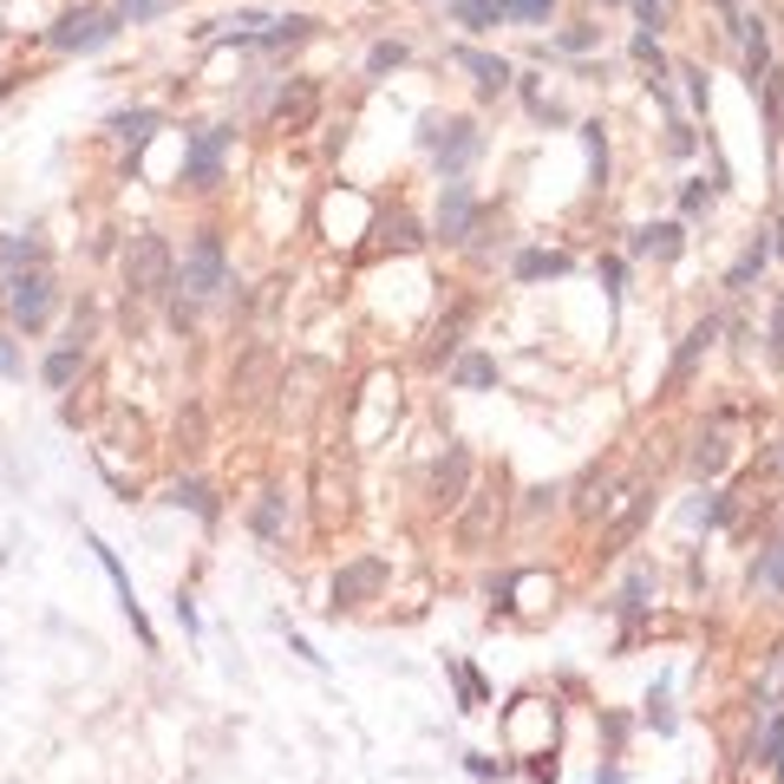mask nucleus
I'll list each match as a JSON object with an SVG mask.
<instances>
[{"mask_svg": "<svg viewBox=\"0 0 784 784\" xmlns=\"http://www.w3.org/2000/svg\"><path fill=\"white\" fill-rule=\"evenodd\" d=\"M222 281H229L222 242H216V236H196V242L183 249V262H177V288H183L190 301H209V294H222Z\"/></svg>", "mask_w": 784, "mask_h": 784, "instance_id": "nucleus-1", "label": "nucleus"}, {"mask_svg": "<svg viewBox=\"0 0 784 784\" xmlns=\"http://www.w3.org/2000/svg\"><path fill=\"white\" fill-rule=\"evenodd\" d=\"M118 33V13H105V7H72V13H59V26L46 33L59 52H92V46H105Z\"/></svg>", "mask_w": 784, "mask_h": 784, "instance_id": "nucleus-2", "label": "nucleus"}, {"mask_svg": "<svg viewBox=\"0 0 784 784\" xmlns=\"http://www.w3.org/2000/svg\"><path fill=\"white\" fill-rule=\"evenodd\" d=\"M222 150H229V131H222V124L190 131V150H183V183H190V190H209V183L222 177Z\"/></svg>", "mask_w": 784, "mask_h": 784, "instance_id": "nucleus-3", "label": "nucleus"}, {"mask_svg": "<svg viewBox=\"0 0 784 784\" xmlns=\"http://www.w3.org/2000/svg\"><path fill=\"white\" fill-rule=\"evenodd\" d=\"M7 314L20 321V327H46V314H52V281L33 268V275H7Z\"/></svg>", "mask_w": 784, "mask_h": 784, "instance_id": "nucleus-4", "label": "nucleus"}, {"mask_svg": "<svg viewBox=\"0 0 784 784\" xmlns=\"http://www.w3.org/2000/svg\"><path fill=\"white\" fill-rule=\"evenodd\" d=\"M164 275H170V249L157 242V236H137L131 242V255H124V281H131V294L144 301V294H157L164 288Z\"/></svg>", "mask_w": 784, "mask_h": 784, "instance_id": "nucleus-5", "label": "nucleus"}, {"mask_svg": "<svg viewBox=\"0 0 784 784\" xmlns=\"http://www.w3.org/2000/svg\"><path fill=\"white\" fill-rule=\"evenodd\" d=\"M425 144H438V164H445V177H458L471 157H478V131L465 124V118H451V124H438V118H425Z\"/></svg>", "mask_w": 784, "mask_h": 784, "instance_id": "nucleus-6", "label": "nucleus"}, {"mask_svg": "<svg viewBox=\"0 0 784 784\" xmlns=\"http://www.w3.org/2000/svg\"><path fill=\"white\" fill-rule=\"evenodd\" d=\"M471 222H478V196H471V183H465V177H445V196H438V236H445V242H465Z\"/></svg>", "mask_w": 784, "mask_h": 784, "instance_id": "nucleus-7", "label": "nucleus"}, {"mask_svg": "<svg viewBox=\"0 0 784 784\" xmlns=\"http://www.w3.org/2000/svg\"><path fill=\"white\" fill-rule=\"evenodd\" d=\"M635 255L674 262V255H680V222H648V229H635Z\"/></svg>", "mask_w": 784, "mask_h": 784, "instance_id": "nucleus-8", "label": "nucleus"}, {"mask_svg": "<svg viewBox=\"0 0 784 784\" xmlns=\"http://www.w3.org/2000/svg\"><path fill=\"white\" fill-rule=\"evenodd\" d=\"M713 334H720L713 321H700V327L687 334V347H680V360H674V373H667V386H687V379H693V366L707 360V347H713Z\"/></svg>", "mask_w": 784, "mask_h": 784, "instance_id": "nucleus-9", "label": "nucleus"}, {"mask_svg": "<svg viewBox=\"0 0 784 784\" xmlns=\"http://www.w3.org/2000/svg\"><path fill=\"white\" fill-rule=\"evenodd\" d=\"M379 582H386V569H379V563H360V569H347V576L334 582V608H353V602H360V595H373Z\"/></svg>", "mask_w": 784, "mask_h": 784, "instance_id": "nucleus-10", "label": "nucleus"}, {"mask_svg": "<svg viewBox=\"0 0 784 784\" xmlns=\"http://www.w3.org/2000/svg\"><path fill=\"white\" fill-rule=\"evenodd\" d=\"M458 65H465V72H478V85H484V92H504V85H510V65H504V59H491V52L458 46Z\"/></svg>", "mask_w": 784, "mask_h": 784, "instance_id": "nucleus-11", "label": "nucleus"}, {"mask_svg": "<svg viewBox=\"0 0 784 784\" xmlns=\"http://www.w3.org/2000/svg\"><path fill=\"white\" fill-rule=\"evenodd\" d=\"M765 262H772V236H759V242H752V249L739 255V268L726 275V288H733V294H746V288H752V281L765 275Z\"/></svg>", "mask_w": 784, "mask_h": 784, "instance_id": "nucleus-12", "label": "nucleus"}, {"mask_svg": "<svg viewBox=\"0 0 784 784\" xmlns=\"http://www.w3.org/2000/svg\"><path fill=\"white\" fill-rule=\"evenodd\" d=\"M92 550H98V563H105V576H111V589H118V602H124V615H131V628H137V635L150 641V628H144V615H137V602H131V576L118 569V556H111L105 543H92Z\"/></svg>", "mask_w": 784, "mask_h": 784, "instance_id": "nucleus-13", "label": "nucleus"}, {"mask_svg": "<svg viewBox=\"0 0 784 784\" xmlns=\"http://www.w3.org/2000/svg\"><path fill=\"white\" fill-rule=\"evenodd\" d=\"M746 72H752V85H765V72H772V39L759 20H746Z\"/></svg>", "mask_w": 784, "mask_h": 784, "instance_id": "nucleus-14", "label": "nucleus"}, {"mask_svg": "<svg viewBox=\"0 0 784 784\" xmlns=\"http://www.w3.org/2000/svg\"><path fill=\"white\" fill-rule=\"evenodd\" d=\"M752 589H765V595H784V536L752 563Z\"/></svg>", "mask_w": 784, "mask_h": 784, "instance_id": "nucleus-15", "label": "nucleus"}, {"mask_svg": "<svg viewBox=\"0 0 784 784\" xmlns=\"http://www.w3.org/2000/svg\"><path fill=\"white\" fill-rule=\"evenodd\" d=\"M569 268V255H556V249H530V255H517V281H543V275H563Z\"/></svg>", "mask_w": 784, "mask_h": 784, "instance_id": "nucleus-16", "label": "nucleus"}, {"mask_svg": "<svg viewBox=\"0 0 784 784\" xmlns=\"http://www.w3.org/2000/svg\"><path fill=\"white\" fill-rule=\"evenodd\" d=\"M451 13H458V26H497L510 13V0H451Z\"/></svg>", "mask_w": 784, "mask_h": 784, "instance_id": "nucleus-17", "label": "nucleus"}, {"mask_svg": "<svg viewBox=\"0 0 784 784\" xmlns=\"http://www.w3.org/2000/svg\"><path fill=\"white\" fill-rule=\"evenodd\" d=\"M720 471H726V438L707 432V438L693 445V478H720Z\"/></svg>", "mask_w": 784, "mask_h": 784, "instance_id": "nucleus-18", "label": "nucleus"}, {"mask_svg": "<svg viewBox=\"0 0 784 784\" xmlns=\"http://www.w3.org/2000/svg\"><path fill=\"white\" fill-rule=\"evenodd\" d=\"M111 131H118V137H124V144L137 150V144H144V137L157 131V111H118V118H111Z\"/></svg>", "mask_w": 784, "mask_h": 784, "instance_id": "nucleus-19", "label": "nucleus"}, {"mask_svg": "<svg viewBox=\"0 0 784 784\" xmlns=\"http://www.w3.org/2000/svg\"><path fill=\"white\" fill-rule=\"evenodd\" d=\"M465 471H471V458L451 445V458L438 465V504H458V484H465Z\"/></svg>", "mask_w": 784, "mask_h": 784, "instance_id": "nucleus-20", "label": "nucleus"}, {"mask_svg": "<svg viewBox=\"0 0 784 784\" xmlns=\"http://www.w3.org/2000/svg\"><path fill=\"white\" fill-rule=\"evenodd\" d=\"M72 379H79V347H59V353L46 360V386H52V393H65Z\"/></svg>", "mask_w": 784, "mask_h": 784, "instance_id": "nucleus-21", "label": "nucleus"}, {"mask_svg": "<svg viewBox=\"0 0 784 784\" xmlns=\"http://www.w3.org/2000/svg\"><path fill=\"white\" fill-rule=\"evenodd\" d=\"M491 379H497V366H491L484 353H465V360H458V386H491Z\"/></svg>", "mask_w": 784, "mask_h": 784, "instance_id": "nucleus-22", "label": "nucleus"}, {"mask_svg": "<svg viewBox=\"0 0 784 784\" xmlns=\"http://www.w3.org/2000/svg\"><path fill=\"white\" fill-rule=\"evenodd\" d=\"M177 0H118V20H131V26H144V20H157V13H170Z\"/></svg>", "mask_w": 784, "mask_h": 784, "instance_id": "nucleus-23", "label": "nucleus"}, {"mask_svg": "<svg viewBox=\"0 0 784 784\" xmlns=\"http://www.w3.org/2000/svg\"><path fill=\"white\" fill-rule=\"evenodd\" d=\"M484 530H491V491H478V504L465 517V543H484Z\"/></svg>", "mask_w": 784, "mask_h": 784, "instance_id": "nucleus-24", "label": "nucleus"}, {"mask_svg": "<svg viewBox=\"0 0 784 784\" xmlns=\"http://www.w3.org/2000/svg\"><path fill=\"white\" fill-rule=\"evenodd\" d=\"M170 497H177V504H190V510H196V517H216V504H209V491H203V484H196V478H190V484H177V491H170Z\"/></svg>", "mask_w": 784, "mask_h": 784, "instance_id": "nucleus-25", "label": "nucleus"}, {"mask_svg": "<svg viewBox=\"0 0 784 784\" xmlns=\"http://www.w3.org/2000/svg\"><path fill=\"white\" fill-rule=\"evenodd\" d=\"M33 255H39L33 236H7V242H0V262H33Z\"/></svg>", "mask_w": 784, "mask_h": 784, "instance_id": "nucleus-26", "label": "nucleus"}, {"mask_svg": "<svg viewBox=\"0 0 784 784\" xmlns=\"http://www.w3.org/2000/svg\"><path fill=\"white\" fill-rule=\"evenodd\" d=\"M399 59H406V46H399V39H386V46H373V59H366V65H373V72H393Z\"/></svg>", "mask_w": 784, "mask_h": 784, "instance_id": "nucleus-27", "label": "nucleus"}, {"mask_svg": "<svg viewBox=\"0 0 784 784\" xmlns=\"http://www.w3.org/2000/svg\"><path fill=\"white\" fill-rule=\"evenodd\" d=\"M582 137H589V157H595V177L608 170V144H602V124H582Z\"/></svg>", "mask_w": 784, "mask_h": 784, "instance_id": "nucleus-28", "label": "nucleus"}, {"mask_svg": "<svg viewBox=\"0 0 784 784\" xmlns=\"http://www.w3.org/2000/svg\"><path fill=\"white\" fill-rule=\"evenodd\" d=\"M255 530H262V536H275V530H281V497H268V504L255 510Z\"/></svg>", "mask_w": 784, "mask_h": 784, "instance_id": "nucleus-29", "label": "nucleus"}, {"mask_svg": "<svg viewBox=\"0 0 784 784\" xmlns=\"http://www.w3.org/2000/svg\"><path fill=\"white\" fill-rule=\"evenodd\" d=\"M550 7H556V0H510V13H517V20H543Z\"/></svg>", "mask_w": 784, "mask_h": 784, "instance_id": "nucleus-30", "label": "nucleus"}, {"mask_svg": "<svg viewBox=\"0 0 784 784\" xmlns=\"http://www.w3.org/2000/svg\"><path fill=\"white\" fill-rule=\"evenodd\" d=\"M772 366H784V301H779V314H772Z\"/></svg>", "mask_w": 784, "mask_h": 784, "instance_id": "nucleus-31", "label": "nucleus"}, {"mask_svg": "<svg viewBox=\"0 0 784 784\" xmlns=\"http://www.w3.org/2000/svg\"><path fill=\"white\" fill-rule=\"evenodd\" d=\"M635 59H654V65H661V46H654V33H635Z\"/></svg>", "mask_w": 784, "mask_h": 784, "instance_id": "nucleus-32", "label": "nucleus"}, {"mask_svg": "<svg viewBox=\"0 0 784 784\" xmlns=\"http://www.w3.org/2000/svg\"><path fill=\"white\" fill-rule=\"evenodd\" d=\"M680 79H687V98H693V105H707V79H700V72H693V65H687V72H680Z\"/></svg>", "mask_w": 784, "mask_h": 784, "instance_id": "nucleus-33", "label": "nucleus"}, {"mask_svg": "<svg viewBox=\"0 0 784 784\" xmlns=\"http://www.w3.org/2000/svg\"><path fill=\"white\" fill-rule=\"evenodd\" d=\"M0 373H20V353L7 347V334H0Z\"/></svg>", "mask_w": 784, "mask_h": 784, "instance_id": "nucleus-34", "label": "nucleus"}, {"mask_svg": "<svg viewBox=\"0 0 784 784\" xmlns=\"http://www.w3.org/2000/svg\"><path fill=\"white\" fill-rule=\"evenodd\" d=\"M595 784H622V772H602V779H595Z\"/></svg>", "mask_w": 784, "mask_h": 784, "instance_id": "nucleus-35", "label": "nucleus"}, {"mask_svg": "<svg viewBox=\"0 0 784 784\" xmlns=\"http://www.w3.org/2000/svg\"><path fill=\"white\" fill-rule=\"evenodd\" d=\"M779 779H784V772H779Z\"/></svg>", "mask_w": 784, "mask_h": 784, "instance_id": "nucleus-36", "label": "nucleus"}]
</instances>
